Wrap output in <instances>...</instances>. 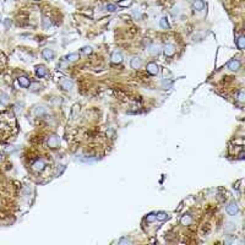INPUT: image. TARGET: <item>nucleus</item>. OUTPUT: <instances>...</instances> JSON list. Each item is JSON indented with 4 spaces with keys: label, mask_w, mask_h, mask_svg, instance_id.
Masks as SVG:
<instances>
[{
    "label": "nucleus",
    "mask_w": 245,
    "mask_h": 245,
    "mask_svg": "<svg viewBox=\"0 0 245 245\" xmlns=\"http://www.w3.org/2000/svg\"><path fill=\"white\" fill-rule=\"evenodd\" d=\"M44 167H45V163H44L43 159H37V161H34V162L32 163V168L36 172H42L44 169Z\"/></svg>",
    "instance_id": "obj_1"
},
{
    "label": "nucleus",
    "mask_w": 245,
    "mask_h": 245,
    "mask_svg": "<svg viewBox=\"0 0 245 245\" xmlns=\"http://www.w3.org/2000/svg\"><path fill=\"white\" fill-rule=\"evenodd\" d=\"M163 52H164L165 57H173L174 53H175V47L173 44H165L163 47Z\"/></svg>",
    "instance_id": "obj_2"
},
{
    "label": "nucleus",
    "mask_w": 245,
    "mask_h": 245,
    "mask_svg": "<svg viewBox=\"0 0 245 245\" xmlns=\"http://www.w3.org/2000/svg\"><path fill=\"white\" fill-rule=\"evenodd\" d=\"M48 146L50 148H57L59 146V137L57 135H52L49 139H48Z\"/></svg>",
    "instance_id": "obj_3"
},
{
    "label": "nucleus",
    "mask_w": 245,
    "mask_h": 245,
    "mask_svg": "<svg viewBox=\"0 0 245 245\" xmlns=\"http://www.w3.org/2000/svg\"><path fill=\"white\" fill-rule=\"evenodd\" d=\"M239 211V208H238V205L235 204V202H232V204H229L228 206H227V213L230 214V216H235V214L238 213Z\"/></svg>",
    "instance_id": "obj_4"
},
{
    "label": "nucleus",
    "mask_w": 245,
    "mask_h": 245,
    "mask_svg": "<svg viewBox=\"0 0 245 245\" xmlns=\"http://www.w3.org/2000/svg\"><path fill=\"white\" fill-rule=\"evenodd\" d=\"M240 61L238 60V59H233V60H230L228 63V69L232 70V71H238L239 69H240Z\"/></svg>",
    "instance_id": "obj_5"
},
{
    "label": "nucleus",
    "mask_w": 245,
    "mask_h": 245,
    "mask_svg": "<svg viewBox=\"0 0 245 245\" xmlns=\"http://www.w3.org/2000/svg\"><path fill=\"white\" fill-rule=\"evenodd\" d=\"M59 86H60L63 89H71L73 86H74V82L71 80H69V79H64V80H61L60 82H59Z\"/></svg>",
    "instance_id": "obj_6"
},
{
    "label": "nucleus",
    "mask_w": 245,
    "mask_h": 245,
    "mask_svg": "<svg viewBox=\"0 0 245 245\" xmlns=\"http://www.w3.org/2000/svg\"><path fill=\"white\" fill-rule=\"evenodd\" d=\"M158 71H159V68H158L157 64H154V63L147 64V73H148V74H151V75H157Z\"/></svg>",
    "instance_id": "obj_7"
},
{
    "label": "nucleus",
    "mask_w": 245,
    "mask_h": 245,
    "mask_svg": "<svg viewBox=\"0 0 245 245\" xmlns=\"http://www.w3.org/2000/svg\"><path fill=\"white\" fill-rule=\"evenodd\" d=\"M110 59H112V61L114 63V64H120V63L123 61V55H121V53L114 52V53L112 54Z\"/></svg>",
    "instance_id": "obj_8"
},
{
    "label": "nucleus",
    "mask_w": 245,
    "mask_h": 245,
    "mask_svg": "<svg viewBox=\"0 0 245 245\" xmlns=\"http://www.w3.org/2000/svg\"><path fill=\"white\" fill-rule=\"evenodd\" d=\"M42 55H43V58L45 59V60H52V59L54 58V52H53L52 49H49V48H47V49H43Z\"/></svg>",
    "instance_id": "obj_9"
},
{
    "label": "nucleus",
    "mask_w": 245,
    "mask_h": 245,
    "mask_svg": "<svg viewBox=\"0 0 245 245\" xmlns=\"http://www.w3.org/2000/svg\"><path fill=\"white\" fill-rule=\"evenodd\" d=\"M141 59L139 57H134L133 59H131V61H130V65H131V68L133 69H140L141 68Z\"/></svg>",
    "instance_id": "obj_10"
},
{
    "label": "nucleus",
    "mask_w": 245,
    "mask_h": 245,
    "mask_svg": "<svg viewBox=\"0 0 245 245\" xmlns=\"http://www.w3.org/2000/svg\"><path fill=\"white\" fill-rule=\"evenodd\" d=\"M17 81H19V83H20V86H22V87H29V85H31V81H29V79L28 77H26V76H21V77H19L17 79Z\"/></svg>",
    "instance_id": "obj_11"
},
{
    "label": "nucleus",
    "mask_w": 245,
    "mask_h": 245,
    "mask_svg": "<svg viewBox=\"0 0 245 245\" xmlns=\"http://www.w3.org/2000/svg\"><path fill=\"white\" fill-rule=\"evenodd\" d=\"M193 8H194V10H196V11L204 10V8H205L204 0H195V1L193 3Z\"/></svg>",
    "instance_id": "obj_12"
},
{
    "label": "nucleus",
    "mask_w": 245,
    "mask_h": 245,
    "mask_svg": "<svg viewBox=\"0 0 245 245\" xmlns=\"http://www.w3.org/2000/svg\"><path fill=\"white\" fill-rule=\"evenodd\" d=\"M79 59H80L79 53H71V54H69L64 58V60L65 61H76V60H79Z\"/></svg>",
    "instance_id": "obj_13"
},
{
    "label": "nucleus",
    "mask_w": 245,
    "mask_h": 245,
    "mask_svg": "<svg viewBox=\"0 0 245 245\" xmlns=\"http://www.w3.org/2000/svg\"><path fill=\"white\" fill-rule=\"evenodd\" d=\"M45 74H47V69H45V66H43V65L36 68V75H37L38 77H44Z\"/></svg>",
    "instance_id": "obj_14"
},
{
    "label": "nucleus",
    "mask_w": 245,
    "mask_h": 245,
    "mask_svg": "<svg viewBox=\"0 0 245 245\" xmlns=\"http://www.w3.org/2000/svg\"><path fill=\"white\" fill-rule=\"evenodd\" d=\"M180 222H181L183 225H189L191 222H193V218H191L190 214H185V216L181 217V221H180Z\"/></svg>",
    "instance_id": "obj_15"
},
{
    "label": "nucleus",
    "mask_w": 245,
    "mask_h": 245,
    "mask_svg": "<svg viewBox=\"0 0 245 245\" xmlns=\"http://www.w3.org/2000/svg\"><path fill=\"white\" fill-rule=\"evenodd\" d=\"M148 52H150V54H152V55H158L159 52H161V47H158V45H152L150 49H148Z\"/></svg>",
    "instance_id": "obj_16"
},
{
    "label": "nucleus",
    "mask_w": 245,
    "mask_h": 245,
    "mask_svg": "<svg viewBox=\"0 0 245 245\" xmlns=\"http://www.w3.org/2000/svg\"><path fill=\"white\" fill-rule=\"evenodd\" d=\"M156 219L161 221V222H164V221L168 219V214H167L165 212H159L156 214Z\"/></svg>",
    "instance_id": "obj_17"
},
{
    "label": "nucleus",
    "mask_w": 245,
    "mask_h": 245,
    "mask_svg": "<svg viewBox=\"0 0 245 245\" xmlns=\"http://www.w3.org/2000/svg\"><path fill=\"white\" fill-rule=\"evenodd\" d=\"M237 45H238V48H239L240 50L244 49V47H245V38L243 37V36H240V37L238 38V40H237Z\"/></svg>",
    "instance_id": "obj_18"
},
{
    "label": "nucleus",
    "mask_w": 245,
    "mask_h": 245,
    "mask_svg": "<svg viewBox=\"0 0 245 245\" xmlns=\"http://www.w3.org/2000/svg\"><path fill=\"white\" fill-rule=\"evenodd\" d=\"M159 25H161V27H162V28H168V27H169V25H168V19H167L165 16H163L162 19L159 20Z\"/></svg>",
    "instance_id": "obj_19"
},
{
    "label": "nucleus",
    "mask_w": 245,
    "mask_h": 245,
    "mask_svg": "<svg viewBox=\"0 0 245 245\" xmlns=\"http://www.w3.org/2000/svg\"><path fill=\"white\" fill-rule=\"evenodd\" d=\"M146 221L147 222H154V221H156V214L154 213H150V214H147L146 216Z\"/></svg>",
    "instance_id": "obj_20"
},
{
    "label": "nucleus",
    "mask_w": 245,
    "mask_h": 245,
    "mask_svg": "<svg viewBox=\"0 0 245 245\" xmlns=\"http://www.w3.org/2000/svg\"><path fill=\"white\" fill-rule=\"evenodd\" d=\"M105 9H107V11H110V13H113V11L117 10V6H115V5H113V4H108L105 6Z\"/></svg>",
    "instance_id": "obj_21"
},
{
    "label": "nucleus",
    "mask_w": 245,
    "mask_h": 245,
    "mask_svg": "<svg viewBox=\"0 0 245 245\" xmlns=\"http://www.w3.org/2000/svg\"><path fill=\"white\" fill-rule=\"evenodd\" d=\"M238 101H239V102H244V101H245L244 91H239V94H238Z\"/></svg>",
    "instance_id": "obj_22"
},
{
    "label": "nucleus",
    "mask_w": 245,
    "mask_h": 245,
    "mask_svg": "<svg viewBox=\"0 0 245 245\" xmlns=\"http://www.w3.org/2000/svg\"><path fill=\"white\" fill-rule=\"evenodd\" d=\"M119 5L120 6H129V5H131V0H126V1H119Z\"/></svg>",
    "instance_id": "obj_23"
},
{
    "label": "nucleus",
    "mask_w": 245,
    "mask_h": 245,
    "mask_svg": "<svg viewBox=\"0 0 245 245\" xmlns=\"http://www.w3.org/2000/svg\"><path fill=\"white\" fill-rule=\"evenodd\" d=\"M82 53H85V54H91V53H92V48L91 47H85L82 49Z\"/></svg>",
    "instance_id": "obj_24"
},
{
    "label": "nucleus",
    "mask_w": 245,
    "mask_h": 245,
    "mask_svg": "<svg viewBox=\"0 0 245 245\" xmlns=\"http://www.w3.org/2000/svg\"><path fill=\"white\" fill-rule=\"evenodd\" d=\"M32 87H33V88H31L32 91H36V89H38V83H33Z\"/></svg>",
    "instance_id": "obj_25"
},
{
    "label": "nucleus",
    "mask_w": 245,
    "mask_h": 245,
    "mask_svg": "<svg viewBox=\"0 0 245 245\" xmlns=\"http://www.w3.org/2000/svg\"><path fill=\"white\" fill-rule=\"evenodd\" d=\"M244 158V152H242L240 154H239V159H243Z\"/></svg>",
    "instance_id": "obj_26"
},
{
    "label": "nucleus",
    "mask_w": 245,
    "mask_h": 245,
    "mask_svg": "<svg viewBox=\"0 0 245 245\" xmlns=\"http://www.w3.org/2000/svg\"><path fill=\"white\" fill-rule=\"evenodd\" d=\"M0 161H1V154H0Z\"/></svg>",
    "instance_id": "obj_27"
},
{
    "label": "nucleus",
    "mask_w": 245,
    "mask_h": 245,
    "mask_svg": "<svg viewBox=\"0 0 245 245\" xmlns=\"http://www.w3.org/2000/svg\"><path fill=\"white\" fill-rule=\"evenodd\" d=\"M34 1H39V0H34Z\"/></svg>",
    "instance_id": "obj_28"
},
{
    "label": "nucleus",
    "mask_w": 245,
    "mask_h": 245,
    "mask_svg": "<svg viewBox=\"0 0 245 245\" xmlns=\"http://www.w3.org/2000/svg\"><path fill=\"white\" fill-rule=\"evenodd\" d=\"M118 1H121V0H118Z\"/></svg>",
    "instance_id": "obj_29"
}]
</instances>
